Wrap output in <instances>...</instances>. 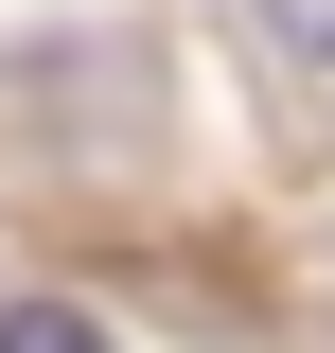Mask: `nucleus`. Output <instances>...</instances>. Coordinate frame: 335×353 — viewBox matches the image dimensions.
<instances>
[{"label":"nucleus","instance_id":"f257e3e1","mask_svg":"<svg viewBox=\"0 0 335 353\" xmlns=\"http://www.w3.org/2000/svg\"><path fill=\"white\" fill-rule=\"evenodd\" d=\"M247 18H265V53H283V71L335 106V0H247Z\"/></svg>","mask_w":335,"mask_h":353},{"label":"nucleus","instance_id":"f03ea898","mask_svg":"<svg viewBox=\"0 0 335 353\" xmlns=\"http://www.w3.org/2000/svg\"><path fill=\"white\" fill-rule=\"evenodd\" d=\"M0 353H106V336H88L71 301H0Z\"/></svg>","mask_w":335,"mask_h":353}]
</instances>
